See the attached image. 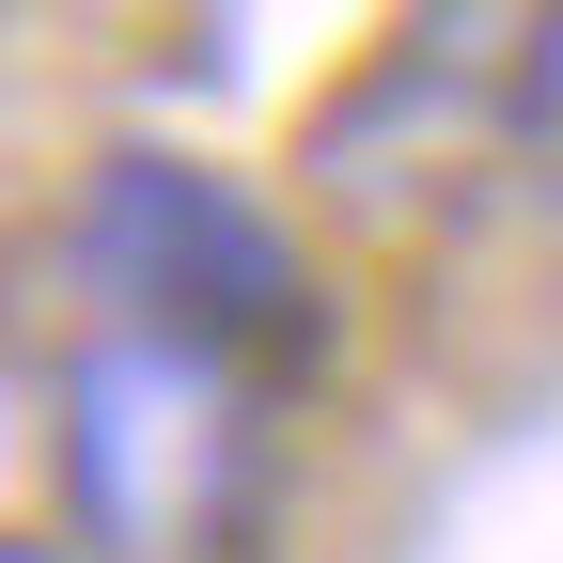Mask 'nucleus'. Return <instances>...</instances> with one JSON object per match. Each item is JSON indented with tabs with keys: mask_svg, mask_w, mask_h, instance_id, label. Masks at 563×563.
<instances>
[{
	"mask_svg": "<svg viewBox=\"0 0 563 563\" xmlns=\"http://www.w3.org/2000/svg\"><path fill=\"white\" fill-rule=\"evenodd\" d=\"M47 485L79 563H251L282 517V376L95 313L47 376Z\"/></svg>",
	"mask_w": 563,
	"mask_h": 563,
	"instance_id": "f257e3e1",
	"label": "nucleus"
},
{
	"mask_svg": "<svg viewBox=\"0 0 563 563\" xmlns=\"http://www.w3.org/2000/svg\"><path fill=\"white\" fill-rule=\"evenodd\" d=\"M63 251H79L95 313H125V329L220 344V361H251L282 391L329 361V266H313V235L282 220L251 173L188 157V141H110V157L79 173Z\"/></svg>",
	"mask_w": 563,
	"mask_h": 563,
	"instance_id": "f03ea898",
	"label": "nucleus"
},
{
	"mask_svg": "<svg viewBox=\"0 0 563 563\" xmlns=\"http://www.w3.org/2000/svg\"><path fill=\"white\" fill-rule=\"evenodd\" d=\"M0 563H79V548H63V532H0Z\"/></svg>",
	"mask_w": 563,
	"mask_h": 563,
	"instance_id": "7ed1b4c3",
	"label": "nucleus"
}]
</instances>
